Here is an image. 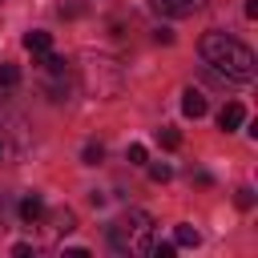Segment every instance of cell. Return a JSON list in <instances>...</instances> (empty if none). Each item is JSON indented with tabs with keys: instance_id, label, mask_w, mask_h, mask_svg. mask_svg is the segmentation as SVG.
<instances>
[{
	"instance_id": "6da1fadb",
	"label": "cell",
	"mask_w": 258,
	"mask_h": 258,
	"mask_svg": "<svg viewBox=\"0 0 258 258\" xmlns=\"http://www.w3.org/2000/svg\"><path fill=\"white\" fill-rule=\"evenodd\" d=\"M198 52H202V60L218 73V77H226V81H238V85H246V81H254V52L242 44V40H234V36H226V32H218V28H210L202 40H198Z\"/></svg>"
},
{
	"instance_id": "7a4b0ae2",
	"label": "cell",
	"mask_w": 258,
	"mask_h": 258,
	"mask_svg": "<svg viewBox=\"0 0 258 258\" xmlns=\"http://www.w3.org/2000/svg\"><path fill=\"white\" fill-rule=\"evenodd\" d=\"M109 246L117 254H149V246H153V218L145 210H125L109 226Z\"/></svg>"
},
{
	"instance_id": "3957f363",
	"label": "cell",
	"mask_w": 258,
	"mask_h": 258,
	"mask_svg": "<svg viewBox=\"0 0 258 258\" xmlns=\"http://www.w3.org/2000/svg\"><path fill=\"white\" fill-rule=\"evenodd\" d=\"M242 125H246V109H242L238 101H226V105L218 109V129L234 133V129H242Z\"/></svg>"
},
{
	"instance_id": "277c9868",
	"label": "cell",
	"mask_w": 258,
	"mask_h": 258,
	"mask_svg": "<svg viewBox=\"0 0 258 258\" xmlns=\"http://www.w3.org/2000/svg\"><path fill=\"white\" fill-rule=\"evenodd\" d=\"M206 109H210V105H206V93H202V89H185V93H181V113H185V117H206Z\"/></svg>"
},
{
	"instance_id": "5b68a950",
	"label": "cell",
	"mask_w": 258,
	"mask_h": 258,
	"mask_svg": "<svg viewBox=\"0 0 258 258\" xmlns=\"http://www.w3.org/2000/svg\"><path fill=\"white\" fill-rule=\"evenodd\" d=\"M153 8L161 16H189L194 8H202V0H153Z\"/></svg>"
},
{
	"instance_id": "8992f818",
	"label": "cell",
	"mask_w": 258,
	"mask_h": 258,
	"mask_svg": "<svg viewBox=\"0 0 258 258\" xmlns=\"http://www.w3.org/2000/svg\"><path fill=\"white\" fill-rule=\"evenodd\" d=\"M24 48H28L32 56L48 52V48H52V32H44V28H32V32H24Z\"/></svg>"
},
{
	"instance_id": "52a82bcc",
	"label": "cell",
	"mask_w": 258,
	"mask_h": 258,
	"mask_svg": "<svg viewBox=\"0 0 258 258\" xmlns=\"http://www.w3.org/2000/svg\"><path fill=\"white\" fill-rule=\"evenodd\" d=\"M44 214H48V210H44V198H40V194H28V198L20 202V218H24V222H40Z\"/></svg>"
},
{
	"instance_id": "ba28073f",
	"label": "cell",
	"mask_w": 258,
	"mask_h": 258,
	"mask_svg": "<svg viewBox=\"0 0 258 258\" xmlns=\"http://www.w3.org/2000/svg\"><path fill=\"white\" fill-rule=\"evenodd\" d=\"M173 246H202V234H198L189 222H181V226L173 230Z\"/></svg>"
},
{
	"instance_id": "9c48e42d",
	"label": "cell",
	"mask_w": 258,
	"mask_h": 258,
	"mask_svg": "<svg viewBox=\"0 0 258 258\" xmlns=\"http://www.w3.org/2000/svg\"><path fill=\"white\" fill-rule=\"evenodd\" d=\"M52 230H56V234H73V230H77L73 210H52Z\"/></svg>"
},
{
	"instance_id": "30bf717a",
	"label": "cell",
	"mask_w": 258,
	"mask_h": 258,
	"mask_svg": "<svg viewBox=\"0 0 258 258\" xmlns=\"http://www.w3.org/2000/svg\"><path fill=\"white\" fill-rule=\"evenodd\" d=\"M93 8H97V0H60V12L64 16H85Z\"/></svg>"
},
{
	"instance_id": "8fae6325",
	"label": "cell",
	"mask_w": 258,
	"mask_h": 258,
	"mask_svg": "<svg viewBox=\"0 0 258 258\" xmlns=\"http://www.w3.org/2000/svg\"><path fill=\"white\" fill-rule=\"evenodd\" d=\"M157 141H161L165 149H177V145H181V133H177L173 125H161V129H157Z\"/></svg>"
},
{
	"instance_id": "7c38bea8",
	"label": "cell",
	"mask_w": 258,
	"mask_h": 258,
	"mask_svg": "<svg viewBox=\"0 0 258 258\" xmlns=\"http://www.w3.org/2000/svg\"><path fill=\"white\" fill-rule=\"evenodd\" d=\"M20 85V69L16 64H0V89H16Z\"/></svg>"
},
{
	"instance_id": "4fadbf2b",
	"label": "cell",
	"mask_w": 258,
	"mask_h": 258,
	"mask_svg": "<svg viewBox=\"0 0 258 258\" xmlns=\"http://www.w3.org/2000/svg\"><path fill=\"white\" fill-rule=\"evenodd\" d=\"M173 177V165H165V161H157V165H149V181H157V185H165Z\"/></svg>"
},
{
	"instance_id": "5bb4252c",
	"label": "cell",
	"mask_w": 258,
	"mask_h": 258,
	"mask_svg": "<svg viewBox=\"0 0 258 258\" xmlns=\"http://www.w3.org/2000/svg\"><path fill=\"white\" fill-rule=\"evenodd\" d=\"M101 157H105V145L89 141V145H85V165H101Z\"/></svg>"
},
{
	"instance_id": "9a60e30c",
	"label": "cell",
	"mask_w": 258,
	"mask_h": 258,
	"mask_svg": "<svg viewBox=\"0 0 258 258\" xmlns=\"http://www.w3.org/2000/svg\"><path fill=\"white\" fill-rule=\"evenodd\" d=\"M125 157H129V165H145L149 149H145V145H129V153H125Z\"/></svg>"
},
{
	"instance_id": "2e32d148",
	"label": "cell",
	"mask_w": 258,
	"mask_h": 258,
	"mask_svg": "<svg viewBox=\"0 0 258 258\" xmlns=\"http://www.w3.org/2000/svg\"><path fill=\"white\" fill-rule=\"evenodd\" d=\"M234 202H238V206H242V210H250V206H254V189H250V185H242V189H238V198H234Z\"/></svg>"
},
{
	"instance_id": "e0dca14e",
	"label": "cell",
	"mask_w": 258,
	"mask_h": 258,
	"mask_svg": "<svg viewBox=\"0 0 258 258\" xmlns=\"http://www.w3.org/2000/svg\"><path fill=\"white\" fill-rule=\"evenodd\" d=\"M173 242H161V246H149V254H157V258H173Z\"/></svg>"
},
{
	"instance_id": "ac0fdd59",
	"label": "cell",
	"mask_w": 258,
	"mask_h": 258,
	"mask_svg": "<svg viewBox=\"0 0 258 258\" xmlns=\"http://www.w3.org/2000/svg\"><path fill=\"white\" fill-rule=\"evenodd\" d=\"M12 254H16V258H28V254H32V246H28V242H16V246H12Z\"/></svg>"
},
{
	"instance_id": "d6986e66",
	"label": "cell",
	"mask_w": 258,
	"mask_h": 258,
	"mask_svg": "<svg viewBox=\"0 0 258 258\" xmlns=\"http://www.w3.org/2000/svg\"><path fill=\"white\" fill-rule=\"evenodd\" d=\"M0 157H4V145H0Z\"/></svg>"
}]
</instances>
